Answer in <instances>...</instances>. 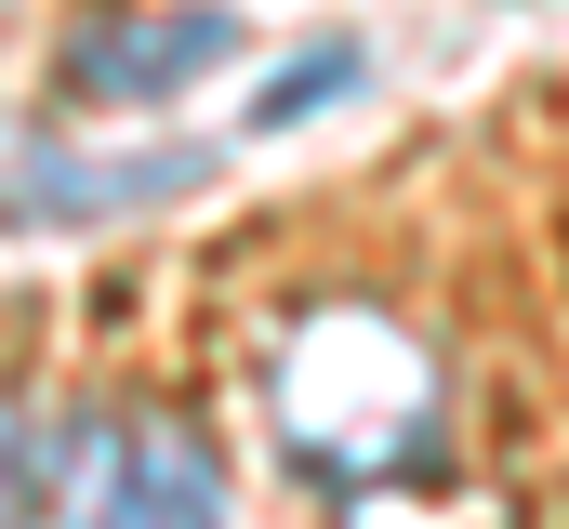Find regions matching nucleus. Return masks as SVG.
I'll use <instances>...</instances> for the list:
<instances>
[{"label":"nucleus","instance_id":"f257e3e1","mask_svg":"<svg viewBox=\"0 0 569 529\" xmlns=\"http://www.w3.org/2000/svg\"><path fill=\"white\" fill-rule=\"evenodd\" d=\"M266 410H279V437L331 477V490H371L385 463H411L437 423V371L411 331H385V318H358V305H331V318H305L291 331V358L266 371Z\"/></svg>","mask_w":569,"mask_h":529},{"label":"nucleus","instance_id":"f03ea898","mask_svg":"<svg viewBox=\"0 0 569 529\" xmlns=\"http://www.w3.org/2000/svg\"><path fill=\"white\" fill-rule=\"evenodd\" d=\"M53 529H226V477L186 423L159 410H67V437H40Z\"/></svg>","mask_w":569,"mask_h":529},{"label":"nucleus","instance_id":"7ed1b4c3","mask_svg":"<svg viewBox=\"0 0 569 529\" xmlns=\"http://www.w3.org/2000/svg\"><path fill=\"white\" fill-rule=\"evenodd\" d=\"M239 27L226 13H159V27H93L80 53H67V93L80 107H146V93H186L212 53H226Z\"/></svg>","mask_w":569,"mask_h":529},{"label":"nucleus","instance_id":"20e7f679","mask_svg":"<svg viewBox=\"0 0 569 529\" xmlns=\"http://www.w3.org/2000/svg\"><path fill=\"white\" fill-rule=\"evenodd\" d=\"M199 159L172 146V159H133V172H80V159H53V146H0V226H93V212H146V199H172Z\"/></svg>","mask_w":569,"mask_h":529},{"label":"nucleus","instance_id":"39448f33","mask_svg":"<svg viewBox=\"0 0 569 529\" xmlns=\"http://www.w3.org/2000/svg\"><path fill=\"white\" fill-rule=\"evenodd\" d=\"M0 529H53V477H40V423L0 397Z\"/></svg>","mask_w":569,"mask_h":529},{"label":"nucleus","instance_id":"423d86ee","mask_svg":"<svg viewBox=\"0 0 569 529\" xmlns=\"http://www.w3.org/2000/svg\"><path fill=\"white\" fill-rule=\"evenodd\" d=\"M331 93H358V53H318V67H291V80H266V93H252V132L305 120V107H331Z\"/></svg>","mask_w":569,"mask_h":529}]
</instances>
